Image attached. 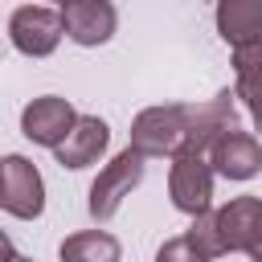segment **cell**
I'll list each match as a JSON object with an SVG mask.
<instances>
[{"mask_svg": "<svg viewBox=\"0 0 262 262\" xmlns=\"http://www.w3.org/2000/svg\"><path fill=\"white\" fill-rule=\"evenodd\" d=\"M217 225L225 237V250L250 254L262 242V196H233L217 209Z\"/></svg>", "mask_w": 262, "mask_h": 262, "instance_id": "9", "label": "cell"}, {"mask_svg": "<svg viewBox=\"0 0 262 262\" xmlns=\"http://www.w3.org/2000/svg\"><path fill=\"white\" fill-rule=\"evenodd\" d=\"M233 94L242 98V106L250 111L254 127L262 131V41L258 45H246V49H233Z\"/></svg>", "mask_w": 262, "mask_h": 262, "instance_id": "12", "label": "cell"}, {"mask_svg": "<svg viewBox=\"0 0 262 262\" xmlns=\"http://www.w3.org/2000/svg\"><path fill=\"white\" fill-rule=\"evenodd\" d=\"M188 237H192V246L213 262V258H221V254H229L225 250V237H221V225H217V209H209V213H201V217H192V225L184 229Z\"/></svg>", "mask_w": 262, "mask_h": 262, "instance_id": "14", "label": "cell"}, {"mask_svg": "<svg viewBox=\"0 0 262 262\" xmlns=\"http://www.w3.org/2000/svg\"><path fill=\"white\" fill-rule=\"evenodd\" d=\"M106 143H111V127H106L98 115H82V119H78V127L66 135V143H61L53 156H57V164H61V168L78 172V168L98 164V156L106 151Z\"/></svg>", "mask_w": 262, "mask_h": 262, "instance_id": "10", "label": "cell"}, {"mask_svg": "<svg viewBox=\"0 0 262 262\" xmlns=\"http://www.w3.org/2000/svg\"><path fill=\"white\" fill-rule=\"evenodd\" d=\"M192 123H196V106L188 102H168V106H147L131 119V143L143 160H176L188 151L192 139Z\"/></svg>", "mask_w": 262, "mask_h": 262, "instance_id": "1", "label": "cell"}, {"mask_svg": "<svg viewBox=\"0 0 262 262\" xmlns=\"http://www.w3.org/2000/svg\"><path fill=\"white\" fill-rule=\"evenodd\" d=\"M139 180H143V156H139L135 147L119 151L111 164L98 168V176H94V184H90V196H86L90 217H94V221H111V217L119 213V205L131 196V188H139Z\"/></svg>", "mask_w": 262, "mask_h": 262, "instance_id": "2", "label": "cell"}, {"mask_svg": "<svg viewBox=\"0 0 262 262\" xmlns=\"http://www.w3.org/2000/svg\"><path fill=\"white\" fill-rule=\"evenodd\" d=\"M78 119H82V115L70 106V98H61V94H41V98H33V102L20 111V131H25L29 143L57 151V147L66 143V135L78 127Z\"/></svg>", "mask_w": 262, "mask_h": 262, "instance_id": "6", "label": "cell"}, {"mask_svg": "<svg viewBox=\"0 0 262 262\" xmlns=\"http://www.w3.org/2000/svg\"><path fill=\"white\" fill-rule=\"evenodd\" d=\"M213 20L229 49H246L262 41V0H221Z\"/></svg>", "mask_w": 262, "mask_h": 262, "instance_id": "11", "label": "cell"}, {"mask_svg": "<svg viewBox=\"0 0 262 262\" xmlns=\"http://www.w3.org/2000/svg\"><path fill=\"white\" fill-rule=\"evenodd\" d=\"M156 262H209V258L192 246L188 233H180V237H168V242L156 250Z\"/></svg>", "mask_w": 262, "mask_h": 262, "instance_id": "15", "label": "cell"}, {"mask_svg": "<svg viewBox=\"0 0 262 262\" xmlns=\"http://www.w3.org/2000/svg\"><path fill=\"white\" fill-rule=\"evenodd\" d=\"M57 258L61 262H119L123 258V246L106 229H82V233H70L61 242Z\"/></svg>", "mask_w": 262, "mask_h": 262, "instance_id": "13", "label": "cell"}, {"mask_svg": "<svg viewBox=\"0 0 262 262\" xmlns=\"http://www.w3.org/2000/svg\"><path fill=\"white\" fill-rule=\"evenodd\" d=\"M213 176L217 172H213L209 156H201V151L176 156L172 168H168V196H172V205L180 213H188V217L209 213L213 209Z\"/></svg>", "mask_w": 262, "mask_h": 262, "instance_id": "5", "label": "cell"}, {"mask_svg": "<svg viewBox=\"0 0 262 262\" xmlns=\"http://www.w3.org/2000/svg\"><path fill=\"white\" fill-rule=\"evenodd\" d=\"M61 37H66L61 8L20 4V8H12V16H8V41H12V49L25 53V57H49Z\"/></svg>", "mask_w": 262, "mask_h": 262, "instance_id": "4", "label": "cell"}, {"mask_svg": "<svg viewBox=\"0 0 262 262\" xmlns=\"http://www.w3.org/2000/svg\"><path fill=\"white\" fill-rule=\"evenodd\" d=\"M0 209L20 221H37L45 213V180L37 164H29L16 151L0 160Z\"/></svg>", "mask_w": 262, "mask_h": 262, "instance_id": "3", "label": "cell"}, {"mask_svg": "<svg viewBox=\"0 0 262 262\" xmlns=\"http://www.w3.org/2000/svg\"><path fill=\"white\" fill-rule=\"evenodd\" d=\"M0 246H4V262H29V258H20V254H12V242H8V237H0Z\"/></svg>", "mask_w": 262, "mask_h": 262, "instance_id": "16", "label": "cell"}, {"mask_svg": "<svg viewBox=\"0 0 262 262\" xmlns=\"http://www.w3.org/2000/svg\"><path fill=\"white\" fill-rule=\"evenodd\" d=\"M61 25L74 45H106L119 29V12L111 0H61Z\"/></svg>", "mask_w": 262, "mask_h": 262, "instance_id": "7", "label": "cell"}, {"mask_svg": "<svg viewBox=\"0 0 262 262\" xmlns=\"http://www.w3.org/2000/svg\"><path fill=\"white\" fill-rule=\"evenodd\" d=\"M250 258H254V262H262V242H258V246L250 250Z\"/></svg>", "mask_w": 262, "mask_h": 262, "instance_id": "17", "label": "cell"}, {"mask_svg": "<svg viewBox=\"0 0 262 262\" xmlns=\"http://www.w3.org/2000/svg\"><path fill=\"white\" fill-rule=\"evenodd\" d=\"M209 164L225 180H254L262 172V143H258V135L233 127L209 147Z\"/></svg>", "mask_w": 262, "mask_h": 262, "instance_id": "8", "label": "cell"}]
</instances>
